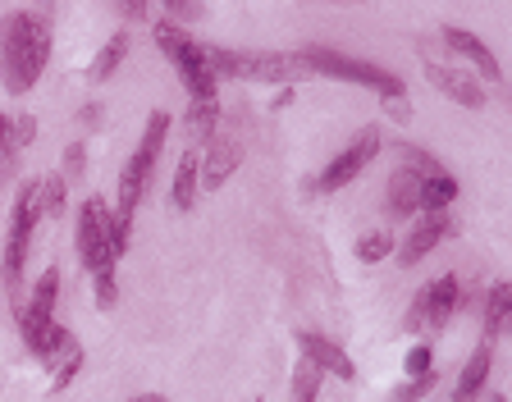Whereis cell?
<instances>
[{
  "mask_svg": "<svg viewBox=\"0 0 512 402\" xmlns=\"http://www.w3.org/2000/svg\"><path fill=\"white\" fill-rule=\"evenodd\" d=\"M55 51V19L51 10H14L0 23V87L28 96L42 83Z\"/></svg>",
  "mask_w": 512,
  "mask_h": 402,
  "instance_id": "1",
  "label": "cell"
},
{
  "mask_svg": "<svg viewBox=\"0 0 512 402\" xmlns=\"http://www.w3.org/2000/svg\"><path fill=\"white\" fill-rule=\"evenodd\" d=\"M55 297H60V265H46L37 284H32L28 302H19V334L28 343V352L46 366H55L60 357L78 348V339L55 320Z\"/></svg>",
  "mask_w": 512,
  "mask_h": 402,
  "instance_id": "2",
  "label": "cell"
},
{
  "mask_svg": "<svg viewBox=\"0 0 512 402\" xmlns=\"http://www.w3.org/2000/svg\"><path fill=\"white\" fill-rule=\"evenodd\" d=\"M170 110H151L147 115V128H142L138 147H133V156L124 160V170H119V192H115V220L119 229L133 233V215H138L142 197H147V183L151 174H156V160L160 151H165V138H170Z\"/></svg>",
  "mask_w": 512,
  "mask_h": 402,
  "instance_id": "3",
  "label": "cell"
},
{
  "mask_svg": "<svg viewBox=\"0 0 512 402\" xmlns=\"http://www.w3.org/2000/svg\"><path fill=\"white\" fill-rule=\"evenodd\" d=\"M211 74L215 83H270L293 87L311 78L302 51H220L211 46Z\"/></svg>",
  "mask_w": 512,
  "mask_h": 402,
  "instance_id": "4",
  "label": "cell"
},
{
  "mask_svg": "<svg viewBox=\"0 0 512 402\" xmlns=\"http://www.w3.org/2000/svg\"><path fill=\"white\" fill-rule=\"evenodd\" d=\"M151 37H156L160 55L170 60V69L183 78L192 101H220V83H215V74H211V46L188 37L183 23H170V19H160L156 28H151Z\"/></svg>",
  "mask_w": 512,
  "mask_h": 402,
  "instance_id": "5",
  "label": "cell"
},
{
  "mask_svg": "<svg viewBox=\"0 0 512 402\" xmlns=\"http://www.w3.org/2000/svg\"><path fill=\"white\" fill-rule=\"evenodd\" d=\"M128 252V229H119L115 206L106 197H87L78 211V261L87 275L115 270L119 256Z\"/></svg>",
  "mask_w": 512,
  "mask_h": 402,
  "instance_id": "6",
  "label": "cell"
},
{
  "mask_svg": "<svg viewBox=\"0 0 512 402\" xmlns=\"http://www.w3.org/2000/svg\"><path fill=\"white\" fill-rule=\"evenodd\" d=\"M37 220H42V201H37V179H23L14 192V211H10V233H5V261H0V275L5 288L19 302L23 293V270H28V247L37 238Z\"/></svg>",
  "mask_w": 512,
  "mask_h": 402,
  "instance_id": "7",
  "label": "cell"
},
{
  "mask_svg": "<svg viewBox=\"0 0 512 402\" xmlns=\"http://www.w3.org/2000/svg\"><path fill=\"white\" fill-rule=\"evenodd\" d=\"M243 151H247V128L238 115H220L215 133L202 142L197 151V183L202 188H224V183L234 179V170L243 165Z\"/></svg>",
  "mask_w": 512,
  "mask_h": 402,
  "instance_id": "8",
  "label": "cell"
},
{
  "mask_svg": "<svg viewBox=\"0 0 512 402\" xmlns=\"http://www.w3.org/2000/svg\"><path fill=\"white\" fill-rule=\"evenodd\" d=\"M302 60H307L311 74H330V78H343V83H362V87H371V92H380V101L384 96H403V78L389 74V69H380V64H371V60H352V55L325 51V46H307Z\"/></svg>",
  "mask_w": 512,
  "mask_h": 402,
  "instance_id": "9",
  "label": "cell"
},
{
  "mask_svg": "<svg viewBox=\"0 0 512 402\" xmlns=\"http://www.w3.org/2000/svg\"><path fill=\"white\" fill-rule=\"evenodd\" d=\"M458 275H439L430 279L421 293L412 297V311H407V329H426V334H444L448 320L458 316Z\"/></svg>",
  "mask_w": 512,
  "mask_h": 402,
  "instance_id": "10",
  "label": "cell"
},
{
  "mask_svg": "<svg viewBox=\"0 0 512 402\" xmlns=\"http://www.w3.org/2000/svg\"><path fill=\"white\" fill-rule=\"evenodd\" d=\"M380 147H384V138H380V128H362L357 138L348 142V147L339 151V156L320 170V179H316V192H339V188H348L357 174L371 165L375 156H380Z\"/></svg>",
  "mask_w": 512,
  "mask_h": 402,
  "instance_id": "11",
  "label": "cell"
},
{
  "mask_svg": "<svg viewBox=\"0 0 512 402\" xmlns=\"http://www.w3.org/2000/svg\"><path fill=\"white\" fill-rule=\"evenodd\" d=\"M448 233H453V220L448 215H421V220L407 229V238L403 243H394V256H398V265L403 270H412V265H421L430 252H435L439 243H444Z\"/></svg>",
  "mask_w": 512,
  "mask_h": 402,
  "instance_id": "12",
  "label": "cell"
},
{
  "mask_svg": "<svg viewBox=\"0 0 512 402\" xmlns=\"http://www.w3.org/2000/svg\"><path fill=\"white\" fill-rule=\"evenodd\" d=\"M426 83L439 87L448 101H458V106H467V110H480V106H485V87H480V78L471 74V69H453V64L426 60Z\"/></svg>",
  "mask_w": 512,
  "mask_h": 402,
  "instance_id": "13",
  "label": "cell"
},
{
  "mask_svg": "<svg viewBox=\"0 0 512 402\" xmlns=\"http://www.w3.org/2000/svg\"><path fill=\"white\" fill-rule=\"evenodd\" d=\"M298 348H302V361H311L320 375H334V380H352V375H357V366H352L348 352H343L334 339L316 334V329L298 334Z\"/></svg>",
  "mask_w": 512,
  "mask_h": 402,
  "instance_id": "14",
  "label": "cell"
},
{
  "mask_svg": "<svg viewBox=\"0 0 512 402\" xmlns=\"http://www.w3.org/2000/svg\"><path fill=\"white\" fill-rule=\"evenodd\" d=\"M439 170H444V165H439ZM421 179H426V174L407 170V165H398V170L389 174V188H384V211L394 215V220L421 211Z\"/></svg>",
  "mask_w": 512,
  "mask_h": 402,
  "instance_id": "15",
  "label": "cell"
},
{
  "mask_svg": "<svg viewBox=\"0 0 512 402\" xmlns=\"http://www.w3.org/2000/svg\"><path fill=\"white\" fill-rule=\"evenodd\" d=\"M444 46H448V51H458L462 60L476 64V74H480V78H490V83H503V64L494 60L490 46L480 42L476 32H467V28H444Z\"/></svg>",
  "mask_w": 512,
  "mask_h": 402,
  "instance_id": "16",
  "label": "cell"
},
{
  "mask_svg": "<svg viewBox=\"0 0 512 402\" xmlns=\"http://www.w3.org/2000/svg\"><path fill=\"white\" fill-rule=\"evenodd\" d=\"M490 366H494V343L480 339V348L467 357L458 384H453V402H476L485 393V384H490Z\"/></svg>",
  "mask_w": 512,
  "mask_h": 402,
  "instance_id": "17",
  "label": "cell"
},
{
  "mask_svg": "<svg viewBox=\"0 0 512 402\" xmlns=\"http://www.w3.org/2000/svg\"><path fill=\"white\" fill-rule=\"evenodd\" d=\"M508 320H512V284L499 279V284H490V293H485V311H480L485 343H499L503 334H508Z\"/></svg>",
  "mask_w": 512,
  "mask_h": 402,
  "instance_id": "18",
  "label": "cell"
},
{
  "mask_svg": "<svg viewBox=\"0 0 512 402\" xmlns=\"http://www.w3.org/2000/svg\"><path fill=\"white\" fill-rule=\"evenodd\" d=\"M453 201H458V179L448 170H435L421 179V215H448Z\"/></svg>",
  "mask_w": 512,
  "mask_h": 402,
  "instance_id": "19",
  "label": "cell"
},
{
  "mask_svg": "<svg viewBox=\"0 0 512 402\" xmlns=\"http://www.w3.org/2000/svg\"><path fill=\"white\" fill-rule=\"evenodd\" d=\"M197 147L183 151L179 156V170H174V183H170V201H174V211H192V201H197Z\"/></svg>",
  "mask_w": 512,
  "mask_h": 402,
  "instance_id": "20",
  "label": "cell"
},
{
  "mask_svg": "<svg viewBox=\"0 0 512 402\" xmlns=\"http://www.w3.org/2000/svg\"><path fill=\"white\" fill-rule=\"evenodd\" d=\"M124 55H128V32H115L101 51H96V60H92V69H87V78H92L96 87L101 83H110V74H115L119 64H124Z\"/></svg>",
  "mask_w": 512,
  "mask_h": 402,
  "instance_id": "21",
  "label": "cell"
},
{
  "mask_svg": "<svg viewBox=\"0 0 512 402\" xmlns=\"http://www.w3.org/2000/svg\"><path fill=\"white\" fill-rule=\"evenodd\" d=\"M220 101H192L188 106V119H183V128H188L192 142H206L215 133V124H220Z\"/></svg>",
  "mask_w": 512,
  "mask_h": 402,
  "instance_id": "22",
  "label": "cell"
},
{
  "mask_svg": "<svg viewBox=\"0 0 512 402\" xmlns=\"http://www.w3.org/2000/svg\"><path fill=\"white\" fill-rule=\"evenodd\" d=\"M37 201H42V220L64 215V201H69V179H64V174H42V179H37Z\"/></svg>",
  "mask_w": 512,
  "mask_h": 402,
  "instance_id": "23",
  "label": "cell"
},
{
  "mask_svg": "<svg viewBox=\"0 0 512 402\" xmlns=\"http://www.w3.org/2000/svg\"><path fill=\"white\" fill-rule=\"evenodd\" d=\"M320 384H325V375H320L311 361H298V366H293V384H288V402H316Z\"/></svg>",
  "mask_w": 512,
  "mask_h": 402,
  "instance_id": "24",
  "label": "cell"
},
{
  "mask_svg": "<svg viewBox=\"0 0 512 402\" xmlns=\"http://www.w3.org/2000/svg\"><path fill=\"white\" fill-rule=\"evenodd\" d=\"M394 233L389 229H371V233H362V243H357V261H366V265H375V261H384V256H394Z\"/></svg>",
  "mask_w": 512,
  "mask_h": 402,
  "instance_id": "25",
  "label": "cell"
},
{
  "mask_svg": "<svg viewBox=\"0 0 512 402\" xmlns=\"http://www.w3.org/2000/svg\"><path fill=\"white\" fill-rule=\"evenodd\" d=\"M78 371H83V348H74V352H69V357H60V361H55V366H51V389H55V393H60V389H69Z\"/></svg>",
  "mask_w": 512,
  "mask_h": 402,
  "instance_id": "26",
  "label": "cell"
},
{
  "mask_svg": "<svg viewBox=\"0 0 512 402\" xmlns=\"http://www.w3.org/2000/svg\"><path fill=\"white\" fill-rule=\"evenodd\" d=\"M430 366H435V348H430V343H416V348L407 352V361H403V371L412 375V380L430 375Z\"/></svg>",
  "mask_w": 512,
  "mask_h": 402,
  "instance_id": "27",
  "label": "cell"
},
{
  "mask_svg": "<svg viewBox=\"0 0 512 402\" xmlns=\"http://www.w3.org/2000/svg\"><path fill=\"white\" fill-rule=\"evenodd\" d=\"M92 288H96V307L110 311L119 302V284H115V270H101V275H92Z\"/></svg>",
  "mask_w": 512,
  "mask_h": 402,
  "instance_id": "28",
  "label": "cell"
},
{
  "mask_svg": "<svg viewBox=\"0 0 512 402\" xmlns=\"http://www.w3.org/2000/svg\"><path fill=\"white\" fill-rule=\"evenodd\" d=\"M435 384H439V375L430 371V375H421V380H412L407 389H398V393H394V402H421L430 389H435Z\"/></svg>",
  "mask_w": 512,
  "mask_h": 402,
  "instance_id": "29",
  "label": "cell"
},
{
  "mask_svg": "<svg viewBox=\"0 0 512 402\" xmlns=\"http://www.w3.org/2000/svg\"><path fill=\"white\" fill-rule=\"evenodd\" d=\"M165 14L170 19H197V14H206V5H197V0H165Z\"/></svg>",
  "mask_w": 512,
  "mask_h": 402,
  "instance_id": "30",
  "label": "cell"
},
{
  "mask_svg": "<svg viewBox=\"0 0 512 402\" xmlns=\"http://www.w3.org/2000/svg\"><path fill=\"white\" fill-rule=\"evenodd\" d=\"M83 156H87V151H83V142H74V147H64V179H78V174H83Z\"/></svg>",
  "mask_w": 512,
  "mask_h": 402,
  "instance_id": "31",
  "label": "cell"
},
{
  "mask_svg": "<svg viewBox=\"0 0 512 402\" xmlns=\"http://www.w3.org/2000/svg\"><path fill=\"white\" fill-rule=\"evenodd\" d=\"M384 110H389L394 124H407V119H412V101H407V96H384Z\"/></svg>",
  "mask_w": 512,
  "mask_h": 402,
  "instance_id": "32",
  "label": "cell"
},
{
  "mask_svg": "<svg viewBox=\"0 0 512 402\" xmlns=\"http://www.w3.org/2000/svg\"><path fill=\"white\" fill-rule=\"evenodd\" d=\"M5 138H10V115H0V151H5Z\"/></svg>",
  "mask_w": 512,
  "mask_h": 402,
  "instance_id": "33",
  "label": "cell"
},
{
  "mask_svg": "<svg viewBox=\"0 0 512 402\" xmlns=\"http://www.w3.org/2000/svg\"><path fill=\"white\" fill-rule=\"evenodd\" d=\"M133 402H170V398H160V393H142V398H133Z\"/></svg>",
  "mask_w": 512,
  "mask_h": 402,
  "instance_id": "34",
  "label": "cell"
},
{
  "mask_svg": "<svg viewBox=\"0 0 512 402\" xmlns=\"http://www.w3.org/2000/svg\"><path fill=\"white\" fill-rule=\"evenodd\" d=\"M485 402H508V398H503V393H485Z\"/></svg>",
  "mask_w": 512,
  "mask_h": 402,
  "instance_id": "35",
  "label": "cell"
}]
</instances>
